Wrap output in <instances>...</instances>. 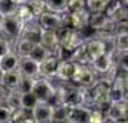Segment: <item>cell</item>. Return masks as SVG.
Masks as SVG:
<instances>
[{
  "instance_id": "1",
  "label": "cell",
  "mask_w": 128,
  "mask_h": 123,
  "mask_svg": "<svg viewBox=\"0 0 128 123\" xmlns=\"http://www.w3.org/2000/svg\"><path fill=\"white\" fill-rule=\"evenodd\" d=\"M23 27H24V23L16 14L4 16L3 24L0 27V35L3 36V37H6V39H9V40L14 41L16 39H19L22 36Z\"/></svg>"
},
{
  "instance_id": "2",
  "label": "cell",
  "mask_w": 128,
  "mask_h": 123,
  "mask_svg": "<svg viewBox=\"0 0 128 123\" xmlns=\"http://www.w3.org/2000/svg\"><path fill=\"white\" fill-rule=\"evenodd\" d=\"M56 86H53L52 82L46 79V77H36L33 79L32 83V92L36 94V97L39 99V102H49L52 99V96L55 94Z\"/></svg>"
},
{
  "instance_id": "3",
  "label": "cell",
  "mask_w": 128,
  "mask_h": 123,
  "mask_svg": "<svg viewBox=\"0 0 128 123\" xmlns=\"http://www.w3.org/2000/svg\"><path fill=\"white\" fill-rule=\"evenodd\" d=\"M89 10H81V12H66L62 13L64 14V26L70 27L74 30H82L88 26L89 22Z\"/></svg>"
},
{
  "instance_id": "4",
  "label": "cell",
  "mask_w": 128,
  "mask_h": 123,
  "mask_svg": "<svg viewBox=\"0 0 128 123\" xmlns=\"http://www.w3.org/2000/svg\"><path fill=\"white\" fill-rule=\"evenodd\" d=\"M96 80V72L92 69L91 65H78V69L75 72V76L72 82L81 86V87H89Z\"/></svg>"
},
{
  "instance_id": "5",
  "label": "cell",
  "mask_w": 128,
  "mask_h": 123,
  "mask_svg": "<svg viewBox=\"0 0 128 123\" xmlns=\"http://www.w3.org/2000/svg\"><path fill=\"white\" fill-rule=\"evenodd\" d=\"M114 65H115L114 53H111V52L104 53V54H101L98 57L92 59V62H91L92 69L96 72V75H99V76H106V75H110L111 69L114 67Z\"/></svg>"
},
{
  "instance_id": "6",
  "label": "cell",
  "mask_w": 128,
  "mask_h": 123,
  "mask_svg": "<svg viewBox=\"0 0 128 123\" xmlns=\"http://www.w3.org/2000/svg\"><path fill=\"white\" fill-rule=\"evenodd\" d=\"M38 23L40 24L42 29L58 30L64 26V14L62 13L46 10L45 13H42L40 16L38 17Z\"/></svg>"
},
{
  "instance_id": "7",
  "label": "cell",
  "mask_w": 128,
  "mask_h": 123,
  "mask_svg": "<svg viewBox=\"0 0 128 123\" xmlns=\"http://www.w3.org/2000/svg\"><path fill=\"white\" fill-rule=\"evenodd\" d=\"M88 26L94 30H112L115 29V23L105 12H94L89 13V22Z\"/></svg>"
},
{
  "instance_id": "8",
  "label": "cell",
  "mask_w": 128,
  "mask_h": 123,
  "mask_svg": "<svg viewBox=\"0 0 128 123\" xmlns=\"http://www.w3.org/2000/svg\"><path fill=\"white\" fill-rule=\"evenodd\" d=\"M105 13L110 16L111 20L115 24L124 20H128V7L120 0H111L105 9Z\"/></svg>"
},
{
  "instance_id": "9",
  "label": "cell",
  "mask_w": 128,
  "mask_h": 123,
  "mask_svg": "<svg viewBox=\"0 0 128 123\" xmlns=\"http://www.w3.org/2000/svg\"><path fill=\"white\" fill-rule=\"evenodd\" d=\"M53 106L49 102H39L32 109V117L36 123H52Z\"/></svg>"
},
{
  "instance_id": "10",
  "label": "cell",
  "mask_w": 128,
  "mask_h": 123,
  "mask_svg": "<svg viewBox=\"0 0 128 123\" xmlns=\"http://www.w3.org/2000/svg\"><path fill=\"white\" fill-rule=\"evenodd\" d=\"M60 63V59L53 53L49 57H46L43 62L39 63V73L42 77L46 79H56V72H58V66Z\"/></svg>"
},
{
  "instance_id": "11",
  "label": "cell",
  "mask_w": 128,
  "mask_h": 123,
  "mask_svg": "<svg viewBox=\"0 0 128 123\" xmlns=\"http://www.w3.org/2000/svg\"><path fill=\"white\" fill-rule=\"evenodd\" d=\"M19 70L22 73V76L24 77L36 79V77L40 76V73H39V62H36L35 59H32L30 56H20Z\"/></svg>"
},
{
  "instance_id": "12",
  "label": "cell",
  "mask_w": 128,
  "mask_h": 123,
  "mask_svg": "<svg viewBox=\"0 0 128 123\" xmlns=\"http://www.w3.org/2000/svg\"><path fill=\"white\" fill-rule=\"evenodd\" d=\"M78 69V63L72 60H60L56 72V79L60 82H72L75 76V72Z\"/></svg>"
},
{
  "instance_id": "13",
  "label": "cell",
  "mask_w": 128,
  "mask_h": 123,
  "mask_svg": "<svg viewBox=\"0 0 128 123\" xmlns=\"http://www.w3.org/2000/svg\"><path fill=\"white\" fill-rule=\"evenodd\" d=\"M89 116H91V107L86 105L69 107L68 123H89Z\"/></svg>"
},
{
  "instance_id": "14",
  "label": "cell",
  "mask_w": 128,
  "mask_h": 123,
  "mask_svg": "<svg viewBox=\"0 0 128 123\" xmlns=\"http://www.w3.org/2000/svg\"><path fill=\"white\" fill-rule=\"evenodd\" d=\"M40 33H42L40 24L38 23V20H32V22L24 24L23 32H22V37L28 39L33 44H36V43H40Z\"/></svg>"
},
{
  "instance_id": "15",
  "label": "cell",
  "mask_w": 128,
  "mask_h": 123,
  "mask_svg": "<svg viewBox=\"0 0 128 123\" xmlns=\"http://www.w3.org/2000/svg\"><path fill=\"white\" fill-rule=\"evenodd\" d=\"M22 79H23V76H22V73H20L19 69L18 70L2 73V84L6 89H9V90H18Z\"/></svg>"
},
{
  "instance_id": "16",
  "label": "cell",
  "mask_w": 128,
  "mask_h": 123,
  "mask_svg": "<svg viewBox=\"0 0 128 123\" xmlns=\"http://www.w3.org/2000/svg\"><path fill=\"white\" fill-rule=\"evenodd\" d=\"M19 62H20V56L18 53L12 50L10 53L4 54L3 57H0V72H12L19 69Z\"/></svg>"
},
{
  "instance_id": "17",
  "label": "cell",
  "mask_w": 128,
  "mask_h": 123,
  "mask_svg": "<svg viewBox=\"0 0 128 123\" xmlns=\"http://www.w3.org/2000/svg\"><path fill=\"white\" fill-rule=\"evenodd\" d=\"M86 44V50H88V54L91 56V59H95L104 54V53L108 52V46L104 40H101L98 37H94V39H89V40L85 41Z\"/></svg>"
},
{
  "instance_id": "18",
  "label": "cell",
  "mask_w": 128,
  "mask_h": 123,
  "mask_svg": "<svg viewBox=\"0 0 128 123\" xmlns=\"http://www.w3.org/2000/svg\"><path fill=\"white\" fill-rule=\"evenodd\" d=\"M40 43L43 46H46L49 50H52L53 53L56 52V49L59 47V37L56 30H48L42 29L40 33Z\"/></svg>"
},
{
  "instance_id": "19",
  "label": "cell",
  "mask_w": 128,
  "mask_h": 123,
  "mask_svg": "<svg viewBox=\"0 0 128 123\" xmlns=\"http://www.w3.org/2000/svg\"><path fill=\"white\" fill-rule=\"evenodd\" d=\"M33 43L28 39H24V37H19L14 40V52L18 53L19 56H29L30 52H32V49H33Z\"/></svg>"
},
{
  "instance_id": "20",
  "label": "cell",
  "mask_w": 128,
  "mask_h": 123,
  "mask_svg": "<svg viewBox=\"0 0 128 123\" xmlns=\"http://www.w3.org/2000/svg\"><path fill=\"white\" fill-rule=\"evenodd\" d=\"M12 122L14 123H32L35 122L32 117V110H28L24 107H18L13 110L12 115Z\"/></svg>"
},
{
  "instance_id": "21",
  "label": "cell",
  "mask_w": 128,
  "mask_h": 123,
  "mask_svg": "<svg viewBox=\"0 0 128 123\" xmlns=\"http://www.w3.org/2000/svg\"><path fill=\"white\" fill-rule=\"evenodd\" d=\"M50 54H53L52 50H49L46 46H43L42 43H36L35 46H33V49H32V52H30V57L35 59L36 62H43L46 57H49Z\"/></svg>"
},
{
  "instance_id": "22",
  "label": "cell",
  "mask_w": 128,
  "mask_h": 123,
  "mask_svg": "<svg viewBox=\"0 0 128 123\" xmlns=\"http://www.w3.org/2000/svg\"><path fill=\"white\" fill-rule=\"evenodd\" d=\"M68 115H69V106L66 105H56L53 106V113H52V122L60 123V122H68Z\"/></svg>"
},
{
  "instance_id": "23",
  "label": "cell",
  "mask_w": 128,
  "mask_h": 123,
  "mask_svg": "<svg viewBox=\"0 0 128 123\" xmlns=\"http://www.w3.org/2000/svg\"><path fill=\"white\" fill-rule=\"evenodd\" d=\"M38 103H39V99L36 97V94L32 90L20 93V105H22V107L28 109V110H32Z\"/></svg>"
},
{
  "instance_id": "24",
  "label": "cell",
  "mask_w": 128,
  "mask_h": 123,
  "mask_svg": "<svg viewBox=\"0 0 128 123\" xmlns=\"http://www.w3.org/2000/svg\"><path fill=\"white\" fill-rule=\"evenodd\" d=\"M14 14H16V16H18L24 24L29 23V22H32V20H38V19L33 16V13H32V10H30V7L28 6V3H24V4H19L18 10H16Z\"/></svg>"
},
{
  "instance_id": "25",
  "label": "cell",
  "mask_w": 128,
  "mask_h": 123,
  "mask_svg": "<svg viewBox=\"0 0 128 123\" xmlns=\"http://www.w3.org/2000/svg\"><path fill=\"white\" fill-rule=\"evenodd\" d=\"M46 1V9L50 12L65 13L68 9V0H45Z\"/></svg>"
},
{
  "instance_id": "26",
  "label": "cell",
  "mask_w": 128,
  "mask_h": 123,
  "mask_svg": "<svg viewBox=\"0 0 128 123\" xmlns=\"http://www.w3.org/2000/svg\"><path fill=\"white\" fill-rule=\"evenodd\" d=\"M114 60H115V65L120 69L128 72V50H115L114 52Z\"/></svg>"
},
{
  "instance_id": "27",
  "label": "cell",
  "mask_w": 128,
  "mask_h": 123,
  "mask_svg": "<svg viewBox=\"0 0 128 123\" xmlns=\"http://www.w3.org/2000/svg\"><path fill=\"white\" fill-rule=\"evenodd\" d=\"M28 6L30 7V10H32V13H33V16L36 19L39 17L42 13H45L48 10L45 0H29L28 1Z\"/></svg>"
},
{
  "instance_id": "28",
  "label": "cell",
  "mask_w": 128,
  "mask_h": 123,
  "mask_svg": "<svg viewBox=\"0 0 128 123\" xmlns=\"http://www.w3.org/2000/svg\"><path fill=\"white\" fill-rule=\"evenodd\" d=\"M19 4L14 0H0V12L3 13L4 16H10L14 14L18 10Z\"/></svg>"
},
{
  "instance_id": "29",
  "label": "cell",
  "mask_w": 128,
  "mask_h": 123,
  "mask_svg": "<svg viewBox=\"0 0 128 123\" xmlns=\"http://www.w3.org/2000/svg\"><path fill=\"white\" fill-rule=\"evenodd\" d=\"M111 0H86V9L91 13L94 12H105Z\"/></svg>"
},
{
  "instance_id": "30",
  "label": "cell",
  "mask_w": 128,
  "mask_h": 123,
  "mask_svg": "<svg viewBox=\"0 0 128 123\" xmlns=\"http://www.w3.org/2000/svg\"><path fill=\"white\" fill-rule=\"evenodd\" d=\"M4 103L10 106L13 110L18 109V107H22V105H20V92H18V90H10L9 94H7L6 100H4Z\"/></svg>"
},
{
  "instance_id": "31",
  "label": "cell",
  "mask_w": 128,
  "mask_h": 123,
  "mask_svg": "<svg viewBox=\"0 0 128 123\" xmlns=\"http://www.w3.org/2000/svg\"><path fill=\"white\" fill-rule=\"evenodd\" d=\"M115 50H128V33H115Z\"/></svg>"
},
{
  "instance_id": "32",
  "label": "cell",
  "mask_w": 128,
  "mask_h": 123,
  "mask_svg": "<svg viewBox=\"0 0 128 123\" xmlns=\"http://www.w3.org/2000/svg\"><path fill=\"white\" fill-rule=\"evenodd\" d=\"M12 115H13V109L9 105H6L4 102H2L0 103V123L12 122Z\"/></svg>"
},
{
  "instance_id": "33",
  "label": "cell",
  "mask_w": 128,
  "mask_h": 123,
  "mask_svg": "<svg viewBox=\"0 0 128 123\" xmlns=\"http://www.w3.org/2000/svg\"><path fill=\"white\" fill-rule=\"evenodd\" d=\"M86 9V0H68V12H81Z\"/></svg>"
},
{
  "instance_id": "34",
  "label": "cell",
  "mask_w": 128,
  "mask_h": 123,
  "mask_svg": "<svg viewBox=\"0 0 128 123\" xmlns=\"http://www.w3.org/2000/svg\"><path fill=\"white\" fill-rule=\"evenodd\" d=\"M13 50V46L10 40L6 39V37H0V57H3L4 54L10 53Z\"/></svg>"
},
{
  "instance_id": "35",
  "label": "cell",
  "mask_w": 128,
  "mask_h": 123,
  "mask_svg": "<svg viewBox=\"0 0 128 123\" xmlns=\"http://www.w3.org/2000/svg\"><path fill=\"white\" fill-rule=\"evenodd\" d=\"M32 83H33V79L23 76V79H22V82H20V84H19V87H18V92L23 93V92H29V90H32Z\"/></svg>"
},
{
  "instance_id": "36",
  "label": "cell",
  "mask_w": 128,
  "mask_h": 123,
  "mask_svg": "<svg viewBox=\"0 0 128 123\" xmlns=\"http://www.w3.org/2000/svg\"><path fill=\"white\" fill-rule=\"evenodd\" d=\"M114 32H115V33H118V32H125V33H128V20H124V22L116 23Z\"/></svg>"
},
{
  "instance_id": "37",
  "label": "cell",
  "mask_w": 128,
  "mask_h": 123,
  "mask_svg": "<svg viewBox=\"0 0 128 123\" xmlns=\"http://www.w3.org/2000/svg\"><path fill=\"white\" fill-rule=\"evenodd\" d=\"M3 20H4V14L0 12V27H2V24H3Z\"/></svg>"
},
{
  "instance_id": "38",
  "label": "cell",
  "mask_w": 128,
  "mask_h": 123,
  "mask_svg": "<svg viewBox=\"0 0 128 123\" xmlns=\"http://www.w3.org/2000/svg\"><path fill=\"white\" fill-rule=\"evenodd\" d=\"M14 1H16L18 4H24V3H28L29 0H14Z\"/></svg>"
},
{
  "instance_id": "39",
  "label": "cell",
  "mask_w": 128,
  "mask_h": 123,
  "mask_svg": "<svg viewBox=\"0 0 128 123\" xmlns=\"http://www.w3.org/2000/svg\"><path fill=\"white\" fill-rule=\"evenodd\" d=\"M122 3H124V4H125V6L128 7V0H124V1H122Z\"/></svg>"
},
{
  "instance_id": "40",
  "label": "cell",
  "mask_w": 128,
  "mask_h": 123,
  "mask_svg": "<svg viewBox=\"0 0 128 123\" xmlns=\"http://www.w3.org/2000/svg\"><path fill=\"white\" fill-rule=\"evenodd\" d=\"M127 79H128V73H127Z\"/></svg>"
},
{
  "instance_id": "41",
  "label": "cell",
  "mask_w": 128,
  "mask_h": 123,
  "mask_svg": "<svg viewBox=\"0 0 128 123\" xmlns=\"http://www.w3.org/2000/svg\"><path fill=\"white\" fill-rule=\"evenodd\" d=\"M120 1H124V0H120Z\"/></svg>"
}]
</instances>
